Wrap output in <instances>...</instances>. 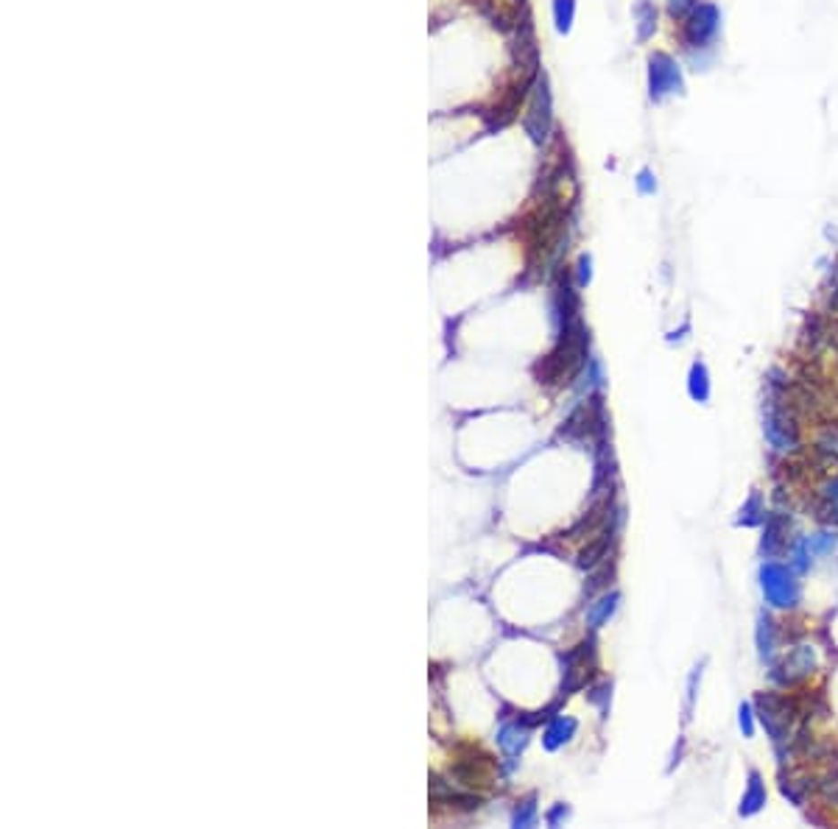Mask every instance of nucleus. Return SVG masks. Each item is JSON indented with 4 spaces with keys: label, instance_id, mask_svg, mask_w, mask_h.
Listing matches in <instances>:
<instances>
[{
    "label": "nucleus",
    "instance_id": "f257e3e1",
    "mask_svg": "<svg viewBox=\"0 0 838 829\" xmlns=\"http://www.w3.org/2000/svg\"><path fill=\"white\" fill-rule=\"evenodd\" d=\"M587 327L581 324V319H573L562 327V339H559L556 349L551 355H545L537 366V377L545 385H565L570 383L578 369L584 366V357H587Z\"/></svg>",
    "mask_w": 838,
    "mask_h": 829
},
{
    "label": "nucleus",
    "instance_id": "20e7f679",
    "mask_svg": "<svg viewBox=\"0 0 838 829\" xmlns=\"http://www.w3.org/2000/svg\"><path fill=\"white\" fill-rule=\"evenodd\" d=\"M453 776L467 788H490L495 780V763L490 754H484L478 745L467 743L459 745L455 751V763H453Z\"/></svg>",
    "mask_w": 838,
    "mask_h": 829
},
{
    "label": "nucleus",
    "instance_id": "dca6fc26",
    "mask_svg": "<svg viewBox=\"0 0 838 829\" xmlns=\"http://www.w3.org/2000/svg\"><path fill=\"white\" fill-rule=\"evenodd\" d=\"M576 20V0H553V25L559 34H570Z\"/></svg>",
    "mask_w": 838,
    "mask_h": 829
},
{
    "label": "nucleus",
    "instance_id": "f03ea898",
    "mask_svg": "<svg viewBox=\"0 0 838 829\" xmlns=\"http://www.w3.org/2000/svg\"><path fill=\"white\" fill-rule=\"evenodd\" d=\"M523 128L528 140L534 146H545L548 137H551V128H553V95H551V84H548V75L540 73L534 87L528 93V101H525V112H523Z\"/></svg>",
    "mask_w": 838,
    "mask_h": 829
},
{
    "label": "nucleus",
    "instance_id": "f3484780",
    "mask_svg": "<svg viewBox=\"0 0 838 829\" xmlns=\"http://www.w3.org/2000/svg\"><path fill=\"white\" fill-rule=\"evenodd\" d=\"M615 601H618V595L613 592V595H606V598H601L598 604H593V606H590V612H587V623H590V629L604 626V620H609V614L615 612Z\"/></svg>",
    "mask_w": 838,
    "mask_h": 829
},
{
    "label": "nucleus",
    "instance_id": "ddd939ff",
    "mask_svg": "<svg viewBox=\"0 0 838 829\" xmlns=\"http://www.w3.org/2000/svg\"><path fill=\"white\" fill-rule=\"evenodd\" d=\"M785 534H789V523H785V520H780V516H772V520H769V525H766L763 553L774 556L777 551L789 548V539H785Z\"/></svg>",
    "mask_w": 838,
    "mask_h": 829
},
{
    "label": "nucleus",
    "instance_id": "0eeeda50",
    "mask_svg": "<svg viewBox=\"0 0 838 829\" xmlns=\"http://www.w3.org/2000/svg\"><path fill=\"white\" fill-rule=\"evenodd\" d=\"M757 710H760V723H763L766 732L777 743L789 737L791 723H794V704L789 701V698L766 692V695L757 698Z\"/></svg>",
    "mask_w": 838,
    "mask_h": 829
},
{
    "label": "nucleus",
    "instance_id": "4468645a",
    "mask_svg": "<svg viewBox=\"0 0 838 829\" xmlns=\"http://www.w3.org/2000/svg\"><path fill=\"white\" fill-rule=\"evenodd\" d=\"M763 805H766V788H763V782H760V776L752 773L749 788H746L744 801H741V813H744V816H752V813H757Z\"/></svg>",
    "mask_w": 838,
    "mask_h": 829
},
{
    "label": "nucleus",
    "instance_id": "1a4fd4ad",
    "mask_svg": "<svg viewBox=\"0 0 838 829\" xmlns=\"http://www.w3.org/2000/svg\"><path fill=\"white\" fill-rule=\"evenodd\" d=\"M835 534H814V536H805V539H797L791 545V556H794V567L797 569H807L816 559H825L835 551Z\"/></svg>",
    "mask_w": 838,
    "mask_h": 829
},
{
    "label": "nucleus",
    "instance_id": "2eb2a0df",
    "mask_svg": "<svg viewBox=\"0 0 838 829\" xmlns=\"http://www.w3.org/2000/svg\"><path fill=\"white\" fill-rule=\"evenodd\" d=\"M573 732H576V720L573 718H556L548 727V732H545V745L548 748L562 745V743H568L573 737Z\"/></svg>",
    "mask_w": 838,
    "mask_h": 829
},
{
    "label": "nucleus",
    "instance_id": "39448f33",
    "mask_svg": "<svg viewBox=\"0 0 838 829\" xmlns=\"http://www.w3.org/2000/svg\"><path fill=\"white\" fill-rule=\"evenodd\" d=\"M684 90L682 67L679 62L666 54V50H654L648 57V95L651 101H666L671 95H679Z\"/></svg>",
    "mask_w": 838,
    "mask_h": 829
},
{
    "label": "nucleus",
    "instance_id": "a211bd4d",
    "mask_svg": "<svg viewBox=\"0 0 838 829\" xmlns=\"http://www.w3.org/2000/svg\"><path fill=\"white\" fill-rule=\"evenodd\" d=\"M500 745H503V751H509V754H517V751L525 745V729H520V723H512V727H506L500 732Z\"/></svg>",
    "mask_w": 838,
    "mask_h": 829
},
{
    "label": "nucleus",
    "instance_id": "6e6552de",
    "mask_svg": "<svg viewBox=\"0 0 838 829\" xmlns=\"http://www.w3.org/2000/svg\"><path fill=\"white\" fill-rule=\"evenodd\" d=\"M766 438L774 450H794L799 445V428L785 408H772L766 413Z\"/></svg>",
    "mask_w": 838,
    "mask_h": 829
},
{
    "label": "nucleus",
    "instance_id": "5701e85b",
    "mask_svg": "<svg viewBox=\"0 0 838 829\" xmlns=\"http://www.w3.org/2000/svg\"><path fill=\"white\" fill-rule=\"evenodd\" d=\"M534 813H537L534 801H525L523 810H517V816H515V824H517V826H528L531 821H534Z\"/></svg>",
    "mask_w": 838,
    "mask_h": 829
},
{
    "label": "nucleus",
    "instance_id": "412c9836",
    "mask_svg": "<svg viewBox=\"0 0 838 829\" xmlns=\"http://www.w3.org/2000/svg\"><path fill=\"white\" fill-rule=\"evenodd\" d=\"M699 4H701V0H666V9H668L671 20L682 22V20L688 17V14H691Z\"/></svg>",
    "mask_w": 838,
    "mask_h": 829
},
{
    "label": "nucleus",
    "instance_id": "9b49d317",
    "mask_svg": "<svg viewBox=\"0 0 838 829\" xmlns=\"http://www.w3.org/2000/svg\"><path fill=\"white\" fill-rule=\"evenodd\" d=\"M814 667H816L814 648H810V645H799V648H794V651H791L789 657H785V662L780 665L782 673H777V679L785 682V684H794V682L807 679L810 673H814Z\"/></svg>",
    "mask_w": 838,
    "mask_h": 829
},
{
    "label": "nucleus",
    "instance_id": "423d86ee",
    "mask_svg": "<svg viewBox=\"0 0 838 829\" xmlns=\"http://www.w3.org/2000/svg\"><path fill=\"white\" fill-rule=\"evenodd\" d=\"M760 584H763V592H766L772 606L791 609L799 604V581H797L791 567L769 561L763 569H760Z\"/></svg>",
    "mask_w": 838,
    "mask_h": 829
},
{
    "label": "nucleus",
    "instance_id": "6ab92c4d",
    "mask_svg": "<svg viewBox=\"0 0 838 829\" xmlns=\"http://www.w3.org/2000/svg\"><path fill=\"white\" fill-rule=\"evenodd\" d=\"M691 397L704 402L710 397V380H707V369L701 364H696L691 369Z\"/></svg>",
    "mask_w": 838,
    "mask_h": 829
},
{
    "label": "nucleus",
    "instance_id": "aec40b11",
    "mask_svg": "<svg viewBox=\"0 0 838 829\" xmlns=\"http://www.w3.org/2000/svg\"><path fill=\"white\" fill-rule=\"evenodd\" d=\"M757 645H760V654H763V657H772V654H774L777 634H774V623H772L769 617L760 620V629H757Z\"/></svg>",
    "mask_w": 838,
    "mask_h": 829
},
{
    "label": "nucleus",
    "instance_id": "bb28decb",
    "mask_svg": "<svg viewBox=\"0 0 838 829\" xmlns=\"http://www.w3.org/2000/svg\"><path fill=\"white\" fill-rule=\"evenodd\" d=\"M757 506H760V500H757V498H752V500H749V506L741 511V514H746V523H754V516H757L754 511H757Z\"/></svg>",
    "mask_w": 838,
    "mask_h": 829
},
{
    "label": "nucleus",
    "instance_id": "b1692460",
    "mask_svg": "<svg viewBox=\"0 0 838 829\" xmlns=\"http://www.w3.org/2000/svg\"><path fill=\"white\" fill-rule=\"evenodd\" d=\"M638 188H640V193H646V196H651L654 190H657V179H654V173L646 168V171H640V176H638Z\"/></svg>",
    "mask_w": 838,
    "mask_h": 829
},
{
    "label": "nucleus",
    "instance_id": "4be33fe9",
    "mask_svg": "<svg viewBox=\"0 0 838 829\" xmlns=\"http://www.w3.org/2000/svg\"><path fill=\"white\" fill-rule=\"evenodd\" d=\"M825 508L830 514V520L838 523V478H833L825 489Z\"/></svg>",
    "mask_w": 838,
    "mask_h": 829
},
{
    "label": "nucleus",
    "instance_id": "393cba45",
    "mask_svg": "<svg viewBox=\"0 0 838 829\" xmlns=\"http://www.w3.org/2000/svg\"><path fill=\"white\" fill-rule=\"evenodd\" d=\"M590 282V257L584 254L578 260V285H587Z\"/></svg>",
    "mask_w": 838,
    "mask_h": 829
},
{
    "label": "nucleus",
    "instance_id": "9d476101",
    "mask_svg": "<svg viewBox=\"0 0 838 829\" xmlns=\"http://www.w3.org/2000/svg\"><path fill=\"white\" fill-rule=\"evenodd\" d=\"M590 673H593V642H584V645L576 648V651H570L565 657V684H562V690L573 692V690L584 687V684H587V679H590Z\"/></svg>",
    "mask_w": 838,
    "mask_h": 829
},
{
    "label": "nucleus",
    "instance_id": "7ed1b4c3",
    "mask_svg": "<svg viewBox=\"0 0 838 829\" xmlns=\"http://www.w3.org/2000/svg\"><path fill=\"white\" fill-rule=\"evenodd\" d=\"M719 31H721V12H719V6L701 0V4L682 20L679 40H682V45L688 50H704V48H710L716 42Z\"/></svg>",
    "mask_w": 838,
    "mask_h": 829
},
{
    "label": "nucleus",
    "instance_id": "f8f14e48",
    "mask_svg": "<svg viewBox=\"0 0 838 829\" xmlns=\"http://www.w3.org/2000/svg\"><path fill=\"white\" fill-rule=\"evenodd\" d=\"M634 25H638V42H648L657 31V6L651 0H638L631 9Z\"/></svg>",
    "mask_w": 838,
    "mask_h": 829
},
{
    "label": "nucleus",
    "instance_id": "a878e982",
    "mask_svg": "<svg viewBox=\"0 0 838 829\" xmlns=\"http://www.w3.org/2000/svg\"><path fill=\"white\" fill-rule=\"evenodd\" d=\"M741 729H744L746 737H752V732H754V727H752V712H749L746 704L741 707Z\"/></svg>",
    "mask_w": 838,
    "mask_h": 829
}]
</instances>
